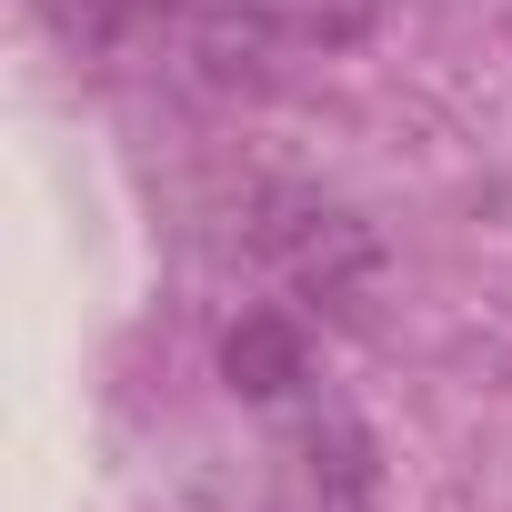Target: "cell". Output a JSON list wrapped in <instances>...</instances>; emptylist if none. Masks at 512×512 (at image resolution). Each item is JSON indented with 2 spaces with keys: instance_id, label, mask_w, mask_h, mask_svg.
I'll return each mask as SVG.
<instances>
[{
  "instance_id": "3",
  "label": "cell",
  "mask_w": 512,
  "mask_h": 512,
  "mask_svg": "<svg viewBox=\"0 0 512 512\" xmlns=\"http://www.w3.org/2000/svg\"><path fill=\"white\" fill-rule=\"evenodd\" d=\"M151 11H161V0H51V21H61L71 41H131Z\"/></svg>"
},
{
  "instance_id": "2",
  "label": "cell",
  "mask_w": 512,
  "mask_h": 512,
  "mask_svg": "<svg viewBox=\"0 0 512 512\" xmlns=\"http://www.w3.org/2000/svg\"><path fill=\"white\" fill-rule=\"evenodd\" d=\"M221 372H231V392H262V402H282V392L312 372V352H302V322H292V312H241V322H231V342H221Z\"/></svg>"
},
{
  "instance_id": "1",
  "label": "cell",
  "mask_w": 512,
  "mask_h": 512,
  "mask_svg": "<svg viewBox=\"0 0 512 512\" xmlns=\"http://www.w3.org/2000/svg\"><path fill=\"white\" fill-rule=\"evenodd\" d=\"M262 251H272V262H282L312 302H362L372 272H382V241H372L352 211H332V201H272Z\"/></svg>"
}]
</instances>
